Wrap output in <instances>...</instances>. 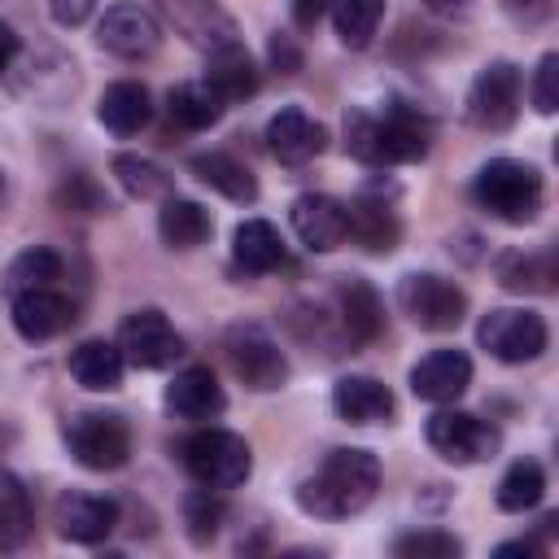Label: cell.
<instances>
[{
	"label": "cell",
	"mask_w": 559,
	"mask_h": 559,
	"mask_svg": "<svg viewBox=\"0 0 559 559\" xmlns=\"http://www.w3.org/2000/svg\"><path fill=\"white\" fill-rule=\"evenodd\" d=\"M376 489H380V459L371 450L341 445L297 485V507L314 520H349L376 498Z\"/></svg>",
	"instance_id": "cell-1"
},
{
	"label": "cell",
	"mask_w": 559,
	"mask_h": 559,
	"mask_svg": "<svg viewBox=\"0 0 559 559\" xmlns=\"http://www.w3.org/2000/svg\"><path fill=\"white\" fill-rule=\"evenodd\" d=\"M345 148L367 166H402L428 153V122L406 105H384V114L349 109L345 114Z\"/></svg>",
	"instance_id": "cell-2"
},
{
	"label": "cell",
	"mask_w": 559,
	"mask_h": 559,
	"mask_svg": "<svg viewBox=\"0 0 559 559\" xmlns=\"http://www.w3.org/2000/svg\"><path fill=\"white\" fill-rule=\"evenodd\" d=\"M480 210H489L493 218L502 223H533L537 210H542V175L537 166L528 162H515V157H493L476 170V183H472Z\"/></svg>",
	"instance_id": "cell-3"
},
{
	"label": "cell",
	"mask_w": 559,
	"mask_h": 559,
	"mask_svg": "<svg viewBox=\"0 0 559 559\" xmlns=\"http://www.w3.org/2000/svg\"><path fill=\"white\" fill-rule=\"evenodd\" d=\"M179 454H183L188 476L201 489H218V493L223 489H240L249 480V472H253L249 441L236 437V432H227V428H201V432H192L179 445Z\"/></svg>",
	"instance_id": "cell-4"
},
{
	"label": "cell",
	"mask_w": 559,
	"mask_h": 559,
	"mask_svg": "<svg viewBox=\"0 0 559 559\" xmlns=\"http://www.w3.org/2000/svg\"><path fill=\"white\" fill-rule=\"evenodd\" d=\"M397 306L424 332H454L467 314V293L445 275L411 271V275L397 280Z\"/></svg>",
	"instance_id": "cell-5"
},
{
	"label": "cell",
	"mask_w": 559,
	"mask_h": 559,
	"mask_svg": "<svg viewBox=\"0 0 559 559\" xmlns=\"http://www.w3.org/2000/svg\"><path fill=\"white\" fill-rule=\"evenodd\" d=\"M223 349H227V362H231L236 380L253 393H271L288 380V358L262 323H231L227 336H223Z\"/></svg>",
	"instance_id": "cell-6"
},
{
	"label": "cell",
	"mask_w": 559,
	"mask_h": 559,
	"mask_svg": "<svg viewBox=\"0 0 559 559\" xmlns=\"http://www.w3.org/2000/svg\"><path fill=\"white\" fill-rule=\"evenodd\" d=\"M66 445H70V454H74L79 467H87V472H114L131 454V428H127L122 415L79 411V415L66 419Z\"/></svg>",
	"instance_id": "cell-7"
},
{
	"label": "cell",
	"mask_w": 559,
	"mask_h": 559,
	"mask_svg": "<svg viewBox=\"0 0 559 559\" xmlns=\"http://www.w3.org/2000/svg\"><path fill=\"white\" fill-rule=\"evenodd\" d=\"M424 437H428V445H432L445 463H459V467L493 459V454H498V441H502L498 428L485 424V419L472 415V411H437V415L428 419Z\"/></svg>",
	"instance_id": "cell-8"
},
{
	"label": "cell",
	"mask_w": 559,
	"mask_h": 559,
	"mask_svg": "<svg viewBox=\"0 0 559 559\" xmlns=\"http://www.w3.org/2000/svg\"><path fill=\"white\" fill-rule=\"evenodd\" d=\"M476 341L498 362H533L546 349V319L533 314V310L502 306V310H489L476 323Z\"/></svg>",
	"instance_id": "cell-9"
},
{
	"label": "cell",
	"mask_w": 559,
	"mask_h": 559,
	"mask_svg": "<svg viewBox=\"0 0 559 559\" xmlns=\"http://www.w3.org/2000/svg\"><path fill=\"white\" fill-rule=\"evenodd\" d=\"M118 349L131 367H144V371H162L170 367L175 358H183V336L170 328V319L162 310H131L118 328Z\"/></svg>",
	"instance_id": "cell-10"
},
{
	"label": "cell",
	"mask_w": 559,
	"mask_h": 559,
	"mask_svg": "<svg viewBox=\"0 0 559 559\" xmlns=\"http://www.w3.org/2000/svg\"><path fill=\"white\" fill-rule=\"evenodd\" d=\"M520 70L511 61H489L476 79H472V92H467V118L472 127L480 131H507L520 114Z\"/></svg>",
	"instance_id": "cell-11"
},
{
	"label": "cell",
	"mask_w": 559,
	"mask_h": 559,
	"mask_svg": "<svg viewBox=\"0 0 559 559\" xmlns=\"http://www.w3.org/2000/svg\"><path fill=\"white\" fill-rule=\"evenodd\" d=\"M96 44L122 61H144L162 44V26L144 4H109L96 22Z\"/></svg>",
	"instance_id": "cell-12"
},
{
	"label": "cell",
	"mask_w": 559,
	"mask_h": 559,
	"mask_svg": "<svg viewBox=\"0 0 559 559\" xmlns=\"http://www.w3.org/2000/svg\"><path fill=\"white\" fill-rule=\"evenodd\" d=\"M293 231L306 249L314 253H332L345 245L349 236V218H345V205L328 192H306L293 201Z\"/></svg>",
	"instance_id": "cell-13"
},
{
	"label": "cell",
	"mask_w": 559,
	"mask_h": 559,
	"mask_svg": "<svg viewBox=\"0 0 559 559\" xmlns=\"http://www.w3.org/2000/svg\"><path fill=\"white\" fill-rule=\"evenodd\" d=\"M472 384V358L463 349H432L411 367V393L424 402H459Z\"/></svg>",
	"instance_id": "cell-14"
},
{
	"label": "cell",
	"mask_w": 559,
	"mask_h": 559,
	"mask_svg": "<svg viewBox=\"0 0 559 559\" xmlns=\"http://www.w3.org/2000/svg\"><path fill=\"white\" fill-rule=\"evenodd\" d=\"M166 411L183 424H210L227 411V393L214 380L210 367H183L170 384H166Z\"/></svg>",
	"instance_id": "cell-15"
},
{
	"label": "cell",
	"mask_w": 559,
	"mask_h": 559,
	"mask_svg": "<svg viewBox=\"0 0 559 559\" xmlns=\"http://www.w3.org/2000/svg\"><path fill=\"white\" fill-rule=\"evenodd\" d=\"M162 17L197 48L214 52L223 44H236V22L214 4V0H157Z\"/></svg>",
	"instance_id": "cell-16"
},
{
	"label": "cell",
	"mask_w": 559,
	"mask_h": 559,
	"mask_svg": "<svg viewBox=\"0 0 559 559\" xmlns=\"http://www.w3.org/2000/svg\"><path fill=\"white\" fill-rule=\"evenodd\" d=\"M118 524V502L96 498V493H66L57 498V533L79 546H96L114 533Z\"/></svg>",
	"instance_id": "cell-17"
},
{
	"label": "cell",
	"mask_w": 559,
	"mask_h": 559,
	"mask_svg": "<svg viewBox=\"0 0 559 559\" xmlns=\"http://www.w3.org/2000/svg\"><path fill=\"white\" fill-rule=\"evenodd\" d=\"M74 323V306L57 288H26L13 297V328L26 341H52Z\"/></svg>",
	"instance_id": "cell-18"
},
{
	"label": "cell",
	"mask_w": 559,
	"mask_h": 559,
	"mask_svg": "<svg viewBox=\"0 0 559 559\" xmlns=\"http://www.w3.org/2000/svg\"><path fill=\"white\" fill-rule=\"evenodd\" d=\"M266 148H271L275 162H284V166H306V162L319 157V148H323V127H319L306 109L288 105V109H280V114L266 122Z\"/></svg>",
	"instance_id": "cell-19"
},
{
	"label": "cell",
	"mask_w": 559,
	"mask_h": 559,
	"mask_svg": "<svg viewBox=\"0 0 559 559\" xmlns=\"http://www.w3.org/2000/svg\"><path fill=\"white\" fill-rule=\"evenodd\" d=\"M332 406L345 424H389L393 419V393L376 376H341L332 389Z\"/></svg>",
	"instance_id": "cell-20"
},
{
	"label": "cell",
	"mask_w": 559,
	"mask_h": 559,
	"mask_svg": "<svg viewBox=\"0 0 559 559\" xmlns=\"http://www.w3.org/2000/svg\"><path fill=\"white\" fill-rule=\"evenodd\" d=\"M153 105H148V87L135 83V79H118L100 92V105H96V118L105 122V131L114 135H135L144 122H148Z\"/></svg>",
	"instance_id": "cell-21"
},
{
	"label": "cell",
	"mask_w": 559,
	"mask_h": 559,
	"mask_svg": "<svg viewBox=\"0 0 559 559\" xmlns=\"http://www.w3.org/2000/svg\"><path fill=\"white\" fill-rule=\"evenodd\" d=\"M214 231V218L201 201H188V197H166L162 201V214H157V236L166 240V249H197L205 245Z\"/></svg>",
	"instance_id": "cell-22"
},
{
	"label": "cell",
	"mask_w": 559,
	"mask_h": 559,
	"mask_svg": "<svg viewBox=\"0 0 559 559\" xmlns=\"http://www.w3.org/2000/svg\"><path fill=\"white\" fill-rule=\"evenodd\" d=\"M205 57H210L205 61V83L223 100H245V96L258 92V70H253V57L240 48V39L236 44H223V48H214Z\"/></svg>",
	"instance_id": "cell-23"
},
{
	"label": "cell",
	"mask_w": 559,
	"mask_h": 559,
	"mask_svg": "<svg viewBox=\"0 0 559 559\" xmlns=\"http://www.w3.org/2000/svg\"><path fill=\"white\" fill-rule=\"evenodd\" d=\"M223 109H227V100H223L205 79L175 83V87L166 92V114H170V122H179L183 131H205V127H214V122L223 118Z\"/></svg>",
	"instance_id": "cell-24"
},
{
	"label": "cell",
	"mask_w": 559,
	"mask_h": 559,
	"mask_svg": "<svg viewBox=\"0 0 559 559\" xmlns=\"http://www.w3.org/2000/svg\"><path fill=\"white\" fill-rule=\"evenodd\" d=\"M231 258H236L240 271L266 275V271H275L284 262V240L266 218H245L236 227V236H231Z\"/></svg>",
	"instance_id": "cell-25"
},
{
	"label": "cell",
	"mask_w": 559,
	"mask_h": 559,
	"mask_svg": "<svg viewBox=\"0 0 559 559\" xmlns=\"http://www.w3.org/2000/svg\"><path fill=\"white\" fill-rule=\"evenodd\" d=\"M341 323H345L354 345H371L384 332V301L367 280L341 284Z\"/></svg>",
	"instance_id": "cell-26"
},
{
	"label": "cell",
	"mask_w": 559,
	"mask_h": 559,
	"mask_svg": "<svg viewBox=\"0 0 559 559\" xmlns=\"http://www.w3.org/2000/svg\"><path fill=\"white\" fill-rule=\"evenodd\" d=\"M122 371H127V358L114 341H83L74 354H70V376L92 389V393H109L122 384Z\"/></svg>",
	"instance_id": "cell-27"
},
{
	"label": "cell",
	"mask_w": 559,
	"mask_h": 559,
	"mask_svg": "<svg viewBox=\"0 0 559 559\" xmlns=\"http://www.w3.org/2000/svg\"><path fill=\"white\" fill-rule=\"evenodd\" d=\"M192 175H197L205 188L223 192L227 201H240V205L258 201V179H253V170H249L245 162H236L231 153H197V157H192Z\"/></svg>",
	"instance_id": "cell-28"
},
{
	"label": "cell",
	"mask_w": 559,
	"mask_h": 559,
	"mask_svg": "<svg viewBox=\"0 0 559 559\" xmlns=\"http://www.w3.org/2000/svg\"><path fill=\"white\" fill-rule=\"evenodd\" d=\"M345 218H349V236L367 253H389L397 245V218H393V210L380 197L362 192L354 205H345Z\"/></svg>",
	"instance_id": "cell-29"
},
{
	"label": "cell",
	"mask_w": 559,
	"mask_h": 559,
	"mask_svg": "<svg viewBox=\"0 0 559 559\" xmlns=\"http://www.w3.org/2000/svg\"><path fill=\"white\" fill-rule=\"evenodd\" d=\"M35 528V511H31V493L26 485L0 467V550H17Z\"/></svg>",
	"instance_id": "cell-30"
},
{
	"label": "cell",
	"mask_w": 559,
	"mask_h": 559,
	"mask_svg": "<svg viewBox=\"0 0 559 559\" xmlns=\"http://www.w3.org/2000/svg\"><path fill=\"white\" fill-rule=\"evenodd\" d=\"M57 280H61V253L48 249V245H31V249H22V253L9 262V271H4V288H9V297L26 293V288H52Z\"/></svg>",
	"instance_id": "cell-31"
},
{
	"label": "cell",
	"mask_w": 559,
	"mask_h": 559,
	"mask_svg": "<svg viewBox=\"0 0 559 559\" xmlns=\"http://www.w3.org/2000/svg\"><path fill=\"white\" fill-rule=\"evenodd\" d=\"M498 280L511 293H550L559 280L555 253H511L498 262Z\"/></svg>",
	"instance_id": "cell-32"
},
{
	"label": "cell",
	"mask_w": 559,
	"mask_h": 559,
	"mask_svg": "<svg viewBox=\"0 0 559 559\" xmlns=\"http://www.w3.org/2000/svg\"><path fill=\"white\" fill-rule=\"evenodd\" d=\"M546 493V472L537 459H515L498 480V507L502 511H533Z\"/></svg>",
	"instance_id": "cell-33"
},
{
	"label": "cell",
	"mask_w": 559,
	"mask_h": 559,
	"mask_svg": "<svg viewBox=\"0 0 559 559\" xmlns=\"http://www.w3.org/2000/svg\"><path fill=\"white\" fill-rule=\"evenodd\" d=\"M114 175L127 188V197H135V201H166L170 197V175L162 166H153L148 157L118 153L114 157Z\"/></svg>",
	"instance_id": "cell-34"
},
{
	"label": "cell",
	"mask_w": 559,
	"mask_h": 559,
	"mask_svg": "<svg viewBox=\"0 0 559 559\" xmlns=\"http://www.w3.org/2000/svg\"><path fill=\"white\" fill-rule=\"evenodd\" d=\"M332 17H336V35L345 48H367L380 17H384V0H332Z\"/></svg>",
	"instance_id": "cell-35"
},
{
	"label": "cell",
	"mask_w": 559,
	"mask_h": 559,
	"mask_svg": "<svg viewBox=\"0 0 559 559\" xmlns=\"http://www.w3.org/2000/svg\"><path fill=\"white\" fill-rule=\"evenodd\" d=\"M393 555L402 559H454L463 555V542L454 533H437V528H419V533H406L393 542Z\"/></svg>",
	"instance_id": "cell-36"
},
{
	"label": "cell",
	"mask_w": 559,
	"mask_h": 559,
	"mask_svg": "<svg viewBox=\"0 0 559 559\" xmlns=\"http://www.w3.org/2000/svg\"><path fill=\"white\" fill-rule=\"evenodd\" d=\"M183 520H188L192 542L205 546V542L218 533V524H223V498H218V489H201V493H192V498L183 502Z\"/></svg>",
	"instance_id": "cell-37"
},
{
	"label": "cell",
	"mask_w": 559,
	"mask_h": 559,
	"mask_svg": "<svg viewBox=\"0 0 559 559\" xmlns=\"http://www.w3.org/2000/svg\"><path fill=\"white\" fill-rule=\"evenodd\" d=\"M533 109L546 118L559 109V57L555 52H546L533 70Z\"/></svg>",
	"instance_id": "cell-38"
},
{
	"label": "cell",
	"mask_w": 559,
	"mask_h": 559,
	"mask_svg": "<svg viewBox=\"0 0 559 559\" xmlns=\"http://www.w3.org/2000/svg\"><path fill=\"white\" fill-rule=\"evenodd\" d=\"M61 201H66L70 210H83V214L105 210V197L92 188V179H87V175H70V183L61 188Z\"/></svg>",
	"instance_id": "cell-39"
},
{
	"label": "cell",
	"mask_w": 559,
	"mask_h": 559,
	"mask_svg": "<svg viewBox=\"0 0 559 559\" xmlns=\"http://www.w3.org/2000/svg\"><path fill=\"white\" fill-rule=\"evenodd\" d=\"M288 9H293V22H297L301 31H314L319 17L332 9V0H288Z\"/></svg>",
	"instance_id": "cell-40"
},
{
	"label": "cell",
	"mask_w": 559,
	"mask_h": 559,
	"mask_svg": "<svg viewBox=\"0 0 559 559\" xmlns=\"http://www.w3.org/2000/svg\"><path fill=\"white\" fill-rule=\"evenodd\" d=\"M92 9H96V0H52V17H57L61 26H79V22H87Z\"/></svg>",
	"instance_id": "cell-41"
},
{
	"label": "cell",
	"mask_w": 559,
	"mask_h": 559,
	"mask_svg": "<svg viewBox=\"0 0 559 559\" xmlns=\"http://www.w3.org/2000/svg\"><path fill=\"white\" fill-rule=\"evenodd\" d=\"M271 61H275V70H284V74H293V70L301 66V57H297V48L288 44V35H275V39H271Z\"/></svg>",
	"instance_id": "cell-42"
},
{
	"label": "cell",
	"mask_w": 559,
	"mask_h": 559,
	"mask_svg": "<svg viewBox=\"0 0 559 559\" xmlns=\"http://www.w3.org/2000/svg\"><path fill=\"white\" fill-rule=\"evenodd\" d=\"M13 57H17V35H13V31L0 22V74L9 70V61H13Z\"/></svg>",
	"instance_id": "cell-43"
},
{
	"label": "cell",
	"mask_w": 559,
	"mask_h": 559,
	"mask_svg": "<svg viewBox=\"0 0 559 559\" xmlns=\"http://www.w3.org/2000/svg\"><path fill=\"white\" fill-rule=\"evenodd\" d=\"M507 9H511L515 17H528V22H533V17L546 13V0H507Z\"/></svg>",
	"instance_id": "cell-44"
},
{
	"label": "cell",
	"mask_w": 559,
	"mask_h": 559,
	"mask_svg": "<svg viewBox=\"0 0 559 559\" xmlns=\"http://www.w3.org/2000/svg\"><path fill=\"white\" fill-rule=\"evenodd\" d=\"M537 546L533 542H507V546H498V555H533Z\"/></svg>",
	"instance_id": "cell-45"
},
{
	"label": "cell",
	"mask_w": 559,
	"mask_h": 559,
	"mask_svg": "<svg viewBox=\"0 0 559 559\" xmlns=\"http://www.w3.org/2000/svg\"><path fill=\"white\" fill-rule=\"evenodd\" d=\"M428 9H437V13H454V9H463L467 0H424Z\"/></svg>",
	"instance_id": "cell-46"
},
{
	"label": "cell",
	"mask_w": 559,
	"mask_h": 559,
	"mask_svg": "<svg viewBox=\"0 0 559 559\" xmlns=\"http://www.w3.org/2000/svg\"><path fill=\"white\" fill-rule=\"evenodd\" d=\"M9 437H13V432H9V428H0V445H4V441H9Z\"/></svg>",
	"instance_id": "cell-47"
},
{
	"label": "cell",
	"mask_w": 559,
	"mask_h": 559,
	"mask_svg": "<svg viewBox=\"0 0 559 559\" xmlns=\"http://www.w3.org/2000/svg\"><path fill=\"white\" fill-rule=\"evenodd\" d=\"M0 197H4V170H0Z\"/></svg>",
	"instance_id": "cell-48"
}]
</instances>
